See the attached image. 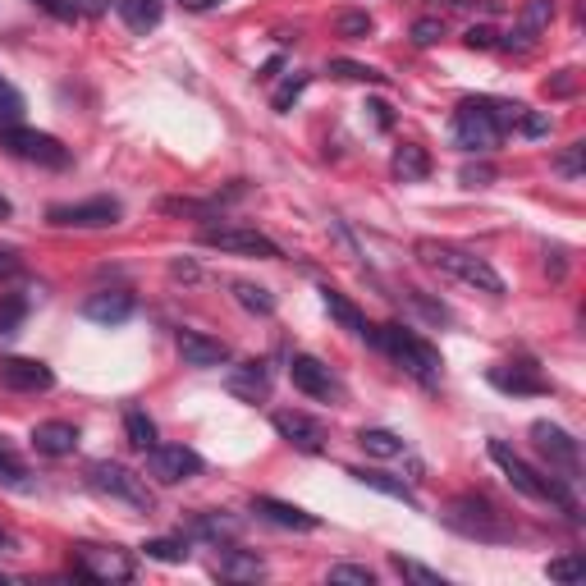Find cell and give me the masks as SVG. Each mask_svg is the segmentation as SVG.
<instances>
[{
	"instance_id": "cell-1",
	"label": "cell",
	"mask_w": 586,
	"mask_h": 586,
	"mask_svg": "<svg viewBox=\"0 0 586 586\" xmlns=\"http://www.w3.org/2000/svg\"><path fill=\"white\" fill-rule=\"evenodd\" d=\"M486 454H490V463L500 467L504 481H509L518 495H527V500H536V504H554V509H564L568 518L577 522V500H573V490H568L564 481H554V477H545V472H536V467L527 463L522 454H513L509 440H486Z\"/></svg>"
},
{
	"instance_id": "cell-2",
	"label": "cell",
	"mask_w": 586,
	"mask_h": 586,
	"mask_svg": "<svg viewBox=\"0 0 586 586\" xmlns=\"http://www.w3.org/2000/svg\"><path fill=\"white\" fill-rule=\"evenodd\" d=\"M87 490L110 504H124L129 513H142V518L156 513V495L147 486V477L124 463H115V458H97V463L87 467Z\"/></svg>"
},
{
	"instance_id": "cell-3",
	"label": "cell",
	"mask_w": 586,
	"mask_h": 586,
	"mask_svg": "<svg viewBox=\"0 0 586 586\" xmlns=\"http://www.w3.org/2000/svg\"><path fill=\"white\" fill-rule=\"evenodd\" d=\"M417 257H422L426 266H435V271H445V275H454V280L472 284V289L490 293V298H504V280H500V271H495V266H490L486 257H477V252L454 248V243L417 239Z\"/></svg>"
},
{
	"instance_id": "cell-4",
	"label": "cell",
	"mask_w": 586,
	"mask_h": 586,
	"mask_svg": "<svg viewBox=\"0 0 586 586\" xmlns=\"http://www.w3.org/2000/svg\"><path fill=\"white\" fill-rule=\"evenodd\" d=\"M440 522H445L449 532L467 536V541H490V545L513 541L509 518H504L486 495H454V500L440 509Z\"/></svg>"
},
{
	"instance_id": "cell-5",
	"label": "cell",
	"mask_w": 586,
	"mask_h": 586,
	"mask_svg": "<svg viewBox=\"0 0 586 586\" xmlns=\"http://www.w3.org/2000/svg\"><path fill=\"white\" fill-rule=\"evenodd\" d=\"M371 344L385 348L394 362L413 380L422 385H440V371H445V358H440V348H431L417 330H403V326H376L371 330Z\"/></svg>"
},
{
	"instance_id": "cell-6",
	"label": "cell",
	"mask_w": 586,
	"mask_h": 586,
	"mask_svg": "<svg viewBox=\"0 0 586 586\" xmlns=\"http://www.w3.org/2000/svg\"><path fill=\"white\" fill-rule=\"evenodd\" d=\"M0 147L14 156V161L42 165V170H65L69 165V147L51 133L23 129V124H0Z\"/></svg>"
},
{
	"instance_id": "cell-7",
	"label": "cell",
	"mask_w": 586,
	"mask_h": 586,
	"mask_svg": "<svg viewBox=\"0 0 586 586\" xmlns=\"http://www.w3.org/2000/svg\"><path fill=\"white\" fill-rule=\"evenodd\" d=\"M500 138H504V129L495 124L486 97L458 101V110H454V142L463 147V152H495V147H500Z\"/></svg>"
},
{
	"instance_id": "cell-8",
	"label": "cell",
	"mask_w": 586,
	"mask_h": 586,
	"mask_svg": "<svg viewBox=\"0 0 586 586\" xmlns=\"http://www.w3.org/2000/svg\"><path fill=\"white\" fill-rule=\"evenodd\" d=\"M124 207L115 197H87V202H55L46 211V225L55 229H110L120 225Z\"/></svg>"
},
{
	"instance_id": "cell-9",
	"label": "cell",
	"mask_w": 586,
	"mask_h": 586,
	"mask_svg": "<svg viewBox=\"0 0 586 586\" xmlns=\"http://www.w3.org/2000/svg\"><path fill=\"white\" fill-rule=\"evenodd\" d=\"M532 440H536V454L550 463V472H559L564 481H577L582 477V449L577 440L554 422H532Z\"/></svg>"
},
{
	"instance_id": "cell-10",
	"label": "cell",
	"mask_w": 586,
	"mask_h": 586,
	"mask_svg": "<svg viewBox=\"0 0 586 586\" xmlns=\"http://www.w3.org/2000/svg\"><path fill=\"white\" fill-rule=\"evenodd\" d=\"M74 568L92 582H133V554L120 545H74Z\"/></svg>"
},
{
	"instance_id": "cell-11",
	"label": "cell",
	"mask_w": 586,
	"mask_h": 586,
	"mask_svg": "<svg viewBox=\"0 0 586 586\" xmlns=\"http://www.w3.org/2000/svg\"><path fill=\"white\" fill-rule=\"evenodd\" d=\"M289 380H293V390H303L307 399H321V403H344L348 399L344 380H339L321 358H312V353H293Z\"/></svg>"
},
{
	"instance_id": "cell-12",
	"label": "cell",
	"mask_w": 586,
	"mask_h": 586,
	"mask_svg": "<svg viewBox=\"0 0 586 586\" xmlns=\"http://www.w3.org/2000/svg\"><path fill=\"white\" fill-rule=\"evenodd\" d=\"M197 239L207 248H220V252H239V257H261V261H280V243L266 239L261 229H248V225H207Z\"/></svg>"
},
{
	"instance_id": "cell-13",
	"label": "cell",
	"mask_w": 586,
	"mask_h": 586,
	"mask_svg": "<svg viewBox=\"0 0 586 586\" xmlns=\"http://www.w3.org/2000/svg\"><path fill=\"white\" fill-rule=\"evenodd\" d=\"M147 477L161 486H179V481L202 477V454L188 445H152L147 449Z\"/></svg>"
},
{
	"instance_id": "cell-14",
	"label": "cell",
	"mask_w": 586,
	"mask_h": 586,
	"mask_svg": "<svg viewBox=\"0 0 586 586\" xmlns=\"http://www.w3.org/2000/svg\"><path fill=\"white\" fill-rule=\"evenodd\" d=\"M486 380H490V385H495L500 394H550V380H545L541 367H536V362H527V358L490 367Z\"/></svg>"
},
{
	"instance_id": "cell-15",
	"label": "cell",
	"mask_w": 586,
	"mask_h": 586,
	"mask_svg": "<svg viewBox=\"0 0 586 586\" xmlns=\"http://www.w3.org/2000/svg\"><path fill=\"white\" fill-rule=\"evenodd\" d=\"M0 385L14 394H46L55 385V371L37 358H5L0 362Z\"/></svg>"
},
{
	"instance_id": "cell-16",
	"label": "cell",
	"mask_w": 586,
	"mask_h": 586,
	"mask_svg": "<svg viewBox=\"0 0 586 586\" xmlns=\"http://www.w3.org/2000/svg\"><path fill=\"white\" fill-rule=\"evenodd\" d=\"M271 426L280 440H289V445L303 449V454H321V449H326V426L307 413H289V408H284V413L271 417Z\"/></svg>"
},
{
	"instance_id": "cell-17",
	"label": "cell",
	"mask_w": 586,
	"mask_h": 586,
	"mask_svg": "<svg viewBox=\"0 0 586 586\" xmlns=\"http://www.w3.org/2000/svg\"><path fill=\"white\" fill-rule=\"evenodd\" d=\"M252 513H257L261 522H271V527H284V532H316V527H321L316 513L298 509V504H289V500H275V495H252Z\"/></svg>"
},
{
	"instance_id": "cell-18",
	"label": "cell",
	"mask_w": 586,
	"mask_h": 586,
	"mask_svg": "<svg viewBox=\"0 0 586 586\" xmlns=\"http://www.w3.org/2000/svg\"><path fill=\"white\" fill-rule=\"evenodd\" d=\"M174 348H179V358H184L188 367H225L229 362L225 339H211V335H202V330H179V335H174Z\"/></svg>"
},
{
	"instance_id": "cell-19",
	"label": "cell",
	"mask_w": 586,
	"mask_h": 586,
	"mask_svg": "<svg viewBox=\"0 0 586 586\" xmlns=\"http://www.w3.org/2000/svg\"><path fill=\"white\" fill-rule=\"evenodd\" d=\"M225 385H229V394L243 399V403H266L271 399V367H266L261 358L239 362V367L225 376Z\"/></svg>"
},
{
	"instance_id": "cell-20",
	"label": "cell",
	"mask_w": 586,
	"mask_h": 586,
	"mask_svg": "<svg viewBox=\"0 0 586 586\" xmlns=\"http://www.w3.org/2000/svg\"><path fill=\"white\" fill-rule=\"evenodd\" d=\"M550 19H554V0H527L518 14V28H513L500 46H509V51H532L536 37L550 28Z\"/></svg>"
},
{
	"instance_id": "cell-21",
	"label": "cell",
	"mask_w": 586,
	"mask_h": 586,
	"mask_svg": "<svg viewBox=\"0 0 586 586\" xmlns=\"http://www.w3.org/2000/svg\"><path fill=\"white\" fill-rule=\"evenodd\" d=\"M133 293L129 289H101V293H92L83 303V316L87 321H97V326H124L133 316Z\"/></svg>"
},
{
	"instance_id": "cell-22",
	"label": "cell",
	"mask_w": 586,
	"mask_h": 586,
	"mask_svg": "<svg viewBox=\"0 0 586 586\" xmlns=\"http://www.w3.org/2000/svg\"><path fill=\"white\" fill-rule=\"evenodd\" d=\"M33 449L46 458H69L78 449V426L74 422H37L33 426Z\"/></svg>"
},
{
	"instance_id": "cell-23",
	"label": "cell",
	"mask_w": 586,
	"mask_h": 586,
	"mask_svg": "<svg viewBox=\"0 0 586 586\" xmlns=\"http://www.w3.org/2000/svg\"><path fill=\"white\" fill-rule=\"evenodd\" d=\"M321 303H326L330 321H335L339 330H348V335H362V339H371V330H376V326H371L367 316H362V307H353V303H348V298H344L339 289H330V284H326V289H321Z\"/></svg>"
},
{
	"instance_id": "cell-24",
	"label": "cell",
	"mask_w": 586,
	"mask_h": 586,
	"mask_svg": "<svg viewBox=\"0 0 586 586\" xmlns=\"http://www.w3.org/2000/svg\"><path fill=\"white\" fill-rule=\"evenodd\" d=\"M115 14L124 19L129 33H152L165 19V0H115Z\"/></svg>"
},
{
	"instance_id": "cell-25",
	"label": "cell",
	"mask_w": 586,
	"mask_h": 586,
	"mask_svg": "<svg viewBox=\"0 0 586 586\" xmlns=\"http://www.w3.org/2000/svg\"><path fill=\"white\" fill-rule=\"evenodd\" d=\"M188 532L202 536V541H216L220 550H225V541H239L243 518H229V513H197V518L188 522Z\"/></svg>"
},
{
	"instance_id": "cell-26",
	"label": "cell",
	"mask_w": 586,
	"mask_h": 586,
	"mask_svg": "<svg viewBox=\"0 0 586 586\" xmlns=\"http://www.w3.org/2000/svg\"><path fill=\"white\" fill-rule=\"evenodd\" d=\"M390 170L403 184H422L426 174H431V156H426V147H417V142H403V147H394Z\"/></svg>"
},
{
	"instance_id": "cell-27",
	"label": "cell",
	"mask_w": 586,
	"mask_h": 586,
	"mask_svg": "<svg viewBox=\"0 0 586 586\" xmlns=\"http://www.w3.org/2000/svg\"><path fill=\"white\" fill-rule=\"evenodd\" d=\"M348 477L358 481V486H367V490H380V495H390V500H403L408 509H417V495L408 490V481H399V477H390V472H376V467H353Z\"/></svg>"
},
{
	"instance_id": "cell-28",
	"label": "cell",
	"mask_w": 586,
	"mask_h": 586,
	"mask_svg": "<svg viewBox=\"0 0 586 586\" xmlns=\"http://www.w3.org/2000/svg\"><path fill=\"white\" fill-rule=\"evenodd\" d=\"M216 573L229 577V582H257V577H266V564H261V554H252V550H225Z\"/></svg>"
},
{
	"instance_id": "cell-29",
	"label": "cell",
	"mask_w": 586,
	"mask_h": 586,
	"mask_svg": "<svg viewBox=\"0 0 586 586\" xmlns=\"http://www.w3.org/2000/svg\"><path fill=\"white\" fill-rule=\"evenodd\" d=\"M358 445L367 449L371 458H403V454H408V440H403V435H394V431H385V426H362Z\"/></svg>"
},
{
	"instance_id": "cell-30",
	"label": "cell",
	"mask_w": 586,
	"mask_h": 586,
	"mask_svg": "<svg viewBox=\"0 0 586 586\" xmlns=\"http://www.w3.org/2000/svg\"><path fill=\"white\" fill-rule=\"evenodd\" d=\"M229 293H234V303H239L243 312L275 316V293L271 289H261V284H252V280H229Z\"/></svg>"
},
{
	"instance_id": "cell-31",
	"label": "cell",
	"mask_w": 586,
	"mask_h": 586,
	"mask_svg": "<svg viewBox=\"0 0 586 586\" xmlns=\"http://www.w3.org/2000/svg\"><path fill=\"white\" fill-rule=\"evenodd\" d=\"M142 554L156 559V564H188V559H193V550H188L184 536H156V541L142 545Z\"/></svg>"
},
{
	"instance_id": "cell-32",
	"label": "cell",
	"mask_w": 586,
	"mask_h": 586,
	"mask_svg": "<svg viewBox=\"0 0 586 586\" xmlns=\"http://www.w3.org/2000/svg\"><path fill=\"white\" fill-rule=\"evenodd\" d=\"M124 440H129L133 449H142V454H147V449L156 445V422L142 413V408H129V413H124Z\"/></svg>"
},
{
	"instance_id": "cell-33",
	"label": "cell",
	"mask_w": 586,
	"mask_h": 586,
	"mask_svg": "<svg viewBox=\"0 0 586 586\" xmlns=\"http://www.w3.org/2000/svg\"><path fill=\"white\" fill-rule=\"evenodd\" d=\"M335 33L348 37V42H362V37L376 33V19L367 10H344V14H335Z\"/></svg>"
},
{
	"instance_id": "cell-34",
	"label": "cell",
	"mask_w": 586,
	"mask_h": 586,
	"mask_svg": "<svg viewBox=\"0 0 586 586\" xmlns=\"http://www.w3.org/2000/svg\"><path fill=\"white\" fill-rule=\"evenodd\" d=\"M390 568L403 577V582H417V586H445V577L435 573V568L417 564V559H403V554H390Z\"/></svg>"
},
{
	"instance_id": "cell-35",
	"label": "cell",
	"mask_w": 586,
	"mask_h": 586,
	"mask_svg": "<svg viewBox=\"0 0 586 586\" xmlns=\"http://www.w3.org/2000/svg\"><path fill=\"white\" fill-rule=\"evenodd\" d=\"M330 78H344V83H390V74L358 65V60H330Z\"/></svg>"
},
{
	"instance_id": "cell-36",
	"label": "cell",
	"mask_w": 586,
	"mask_h": 586,
	"mask_svg": "<svg viewBox=\"0 0 586 586\" xmlns=\"http://www.w3.org/2000/svg\"><path fill=\"white\" fill-rule=\"evenodd\" d=\"M545 577H550V582H582L586 577V559L582 554H559V559H550V564H545Z\"/></svg>"
},
{
	"instance_id": "cell-37",
	"label": "cell",
	"mask_w": 586,
	"mask_h": 586,
	"mask_svg": "<svg viewBox=\"0 0 586 586\" xmlns=\"http://www.w3.org/2000/svg\"><path fill=\"white\" fill-rule=\"evenodd\" d=\"M307 83H312L307 74H289V78H284V83L271 92V110H280V115H284V110H289L293 101H298V97L307 92Z\"/></svg>"
},
{
	"instance_id": "cell-38",
	"label": "cell",
	"mask_w": 586,
	"mask_h": 586,
	"mask_svg": "<svg viewBox=\"0 0 586 586\" xmlns=\"http://www.w3.org/2000/svg\"><path fill=\"white\" fill-rule=\"evenodd\" d=\"M19 120H23V92L10 78H0V124H19Z\"/></svg>"
},
{
	"instance_id": "cell-39",
	"label": "cell",
	"mask_w": 586,
	"mask_h": 586,
	"mask_svg": "<svg viewBox=\"0 0 586 586\" xmlns=\"http://www.w3.org/2000/svg\"><path fill=\"white\" fill-rule=\"evenodd\" d=\"M554 170L564 174V179H582V170H586V142H573L568 152L554 156Z\"/></svg>"
},
{
	"instance_id": "cell-40",
	"label": "cell",
	"mask_w": 586,
	"mask_h": 586,
	"mask_svg": "<svg viewBox=\"0 0 586 586\" xmlns=\"http://www.w3.org/2000/svg\"><path fill=\"white\" fill-rule=\"evenodd\" d=\"M330 582H348V586H376V573L362 564H335L330 568Z\"/></svg>"
},
{
	"instance_id": "cell-41",
	"label": "cell",
	"mask_w": 586,
	"mask_h": 586,
	"mask_svg": "<svg viewBox=\"0 0 586 586\" xmlns=\"http://www.w3.org/2000/svg\"><path fill=\"white\" fill-rule=\"evenodd\" d=\"M23 312H28V303L23 298H0V335H14L19 330V321H23Z\"/></svg>"
},
{
	"instance_id": "cell-42",
	"label": "cell",
	"mask_w": 586,
	"mask_h": 586,
	"mask_svg": "<svg viewBox=\"0 0 586 586\" xmlns=\"http://www.w3.org/2000/svg\"><path fill=\"white\" fill-rule=\"evenodd\" d=\"M486 106H490V115H495V124H500V129H513V124H518V115H522V101L486 97Z\"/></svg>"
},
{
	"instance_id": "cell-43",
	"label": "cell",
	"mask_w": 586,
	"mask_h": 586,
	"mask_svg": "<svg viewBox=\"0 0 586 586\" xmlns=\"http://www.w3.org/2000/svg\"><path fill=\"white\" fill-rule=\"evenodd\" d=\"M463 42H467V51H490V46H500V33L490 23H472Z\"/></svg>"
},
{
	"instance_id": "cell-44",
	"label": "cell",
	"mask_w": 586,
	"mask_h": 586,
	"mask_svg": "<svg viewBox=\"0 0 586 586\" xmlns=\"http://www.w3.org/2000/svg\"><path fill=\"white\" fill-rule=\"evenodd\" d=\"M518 129L527 133V138H545V133H550V115H541V110H527V106H522Z\"/></svg>"
},
{
	"instance_id": "cell-45",
	"label": "cell",
	"mask_w": 586,
	"mask_h": 586,
	"mask_svg": "<svg viewBox=\"0 0 586 586\" xmlns=\"http://www.w3.org/2000/svg\"><path fill=\"white\" fill-rule=\"evenodd\" d=\"M23 477H28V472H23V463L14 458V449L0 445V481H5V486H19Z\"/></svg>"
},
{
	"instance_id": "cell-46",
	"label": "cell",
	"mask_w": 586,
	"mask_h": 586,
	"mask_svg": "<svg viewBox=\"0 0 586 586\" xmlns=\"http://www.w3.org/2000/svg\"><path fill=\"white\" fill-rule=\"evenodd\" d=\"M440 37H445V23H440V19H417L413 23V42L417 46H435Z\"/></svg>"
},
{
	"instance_id": "cell-47",
	"label": "cell",
	"mask_w": 586,
	"mask_h": 586,
	"mask_svg": "<svg viewBox=\"0 0 586 586\" xmlns=\"http://www.w3.org/2000/svg\"><path fill=\"white\" fill-rule=\"evenodd\" d=\"M458 184L486 188V184H495V170H490V165H463V170H458Z\"/></svg>"
},
{
	"instance_id": "cell-48",
	"label": "cell",
	"mask_w": 586,
	"mask_h": 586,
	"mask_svg": "<svg viewBox=\"0 0 586 586\" xmlns=\"http://www.w3.org/2000/svg\"><path fill=\"white\" fill-rule=\"evenodd\" d=\"M545 92H550V97H573L577 92V69H559V74L545 83Z\"/></svg>"
},
{
	"instance_id": "cell-49",
	"label": "cell",
	"mask_w": 586,
	"mask_h": 586,
	"mask_svg": "<svg viewBox=\"0 0 586 586\" xmlns=\"http://www.w3.org/2000/svg\"><path fill=\"white\" fill-rule=\"evenodd\" d=\"M69 5H74V14H87V19H101L110 10V0H69Z\"/></svg>"
},
{
	"instance_id": "cell-50",
	"label": "cell",
	"mask_w": 586,
	"mask_h": 586,
	"mask_svg": "<svg viewBox=\"0 0 586 586\" xmlns=\"http://www.w3.org/2000/svg\"><path fill=\"white\" fill-rule=\"evenodd\" d=\"M367 110H371V120H376V129H394V110L385 101H367Z\"/></svg>"
},
{
	"instance_id": "cell-51",
	"label": "cell",
	"mask_w": 586,
	"mask_h": 586,
	"mask_svg": "<svg viewBox=\"0 0 586 586\" xmlns=\"http://www.w3.org/2000/svg\"><path fill=\"white\" fill-rule=\"evenodd\" d=\"M170 275H174V280H197V266H193V261H174Z\"/></svg>"
},
{
	"instance_id": "cell-52",
	"label": "cell",
	"mask_w": 586,
	"mask_h": 586,
	"mask_svg": "<svg viewBox=\"0 0 586 586\" xmlns=\"http://www.w3.org/2000/svg\"><path fill=\"white\" fill-rule=\"evenodd\" d=\"M0 554H19V536L10 527H0Z\"/></svg>"
},
{
	"instance_id": "cell-53",
	"label": "cell",
	"mask_w": 586,
	"mask_h": 586,
	"mask_svg": "<svg viewBox=\"0 0 586 586\" xmlns=\"http://www.w3.org/2000/svg\"><path fill=\"white\" fill-rule=\"evenodd\" d=\"M179 5H184V10H216V5H225V0H179Z\"/></svg>"
},
{
	"instance_id": "cell-54",
	"label": "cell",
	"mask_w": 586,
	"mask_h": 586,
	"mask_svg": "<svg viewBox=\"0 0 586 586\" xmlns=\"http://www.w3.org/2000/svg\"><path fill=\"white\" fill-rule=\"evenodd\" d=\"M5 216H10V202H5V197H0V220H5Z\"/></svg>"
},
{
	"instance_id": "cell-55",
	"label": "cell",
	"mask_w": 586,
	"mask_h": 586,
	"mask_svg": "<svg viewBox=\"0 0 586 586\" xmlns=\"http://www.w3.org/2000/svg\"><path fill=\"white\" fill-rule=\"evenodd\" d=\"M0 586H5V577H0Z\"/></svg>"
}]
</instances>
